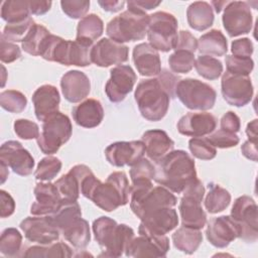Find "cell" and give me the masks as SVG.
Here are the masks:
<instances>
[{
    "mask_svg": "<svg viewBox=\"0 0 258 258\" xmlns=\"http://www.w3.org/2000/svg\"><path fill=\"white\" fill-rule=\"evenodd\" d=\"M177 20L168 12L157 11L149 15L147 37L156 50L167 52L174 48L177 40Z\"/></svg>",
    "mask_w": 258,
    "mask_h": 258,
    "instance_id": "11",
    "label": "cell"
},
{
    "mask_svg": "<svg viewBox=\"0 0 258 258\" xmlns=\"http://www.w3.org/2000/svg\"><path fill=\"white\" fill-rule=\"evenodd\" d=\"M175 97L188 109L207 111L214 107L217 93L212 86L192 78L180 79L175 88Z\"/></svg>",
    "mask_w": 258,
    "mask_h": 258,
    "instance_id": "9",
    "label": "cell"
},
{
    "mask_svg": "<svg viewBox=\"0 0 258 258\" xmlns=\"http://www.w3.org/2000/svg\"><path fill=\"white\" fill-rule=\"evenodd\" d=\"M23 257H64L70 258L73 256V250L72 248L63 243H50L46 245H34L31 247H28L25 252L21 254Z\"/></svg>",
    "mask_w": 258,
    "mask_h": 258,
    "instance_id": "36",
    "label": "cell"
},
{
    "mask_svg": "<svg viewBox=\"0 0 258 258\" xmlns=\"http://www.w3.org/2000/svg\"><path fill=\"white\" fill-rule=\"evenodd\" d=\"M172 242L177 250L190 255L202 244L203 234L199 229L181 226L172 234Z\"/></svg>",
    "mask_w": 258,
    "mask_h": 258,
    "instance_id": "34",
    "label": "cell"
},
{
    "mask_svg": "<svg viewBox=\"0 0 258 258\" xmlns=\"http://www.w3.org/2000/svg\"><path fill=\"white\" fill-rule=\"evenodd\" d=\"M160 3L161 1H154V0H135V1H128L127 5H131L145 11V10H151L153 8H156Z\"/></svg>",
    "mask_w": 258,
    "mask_h": 258,
    "instance_id": "60",
    "label": "cell"
},
{
    "mask_svg": "<svg viewBox=\"0 0 258 258\" xmlns=\"http://www.w3.org/2000/svg\"><path fill=\"white\" fill-rule=\"evenodd\" d=\"M92 47L93 41L83 38L67 40L50 33L44 41L40 56L64 66L87 67L92 62Z\"/></svg>",
    "mask_w": 258,
    "mask_h": 258,
    "instance_id": "3",
    "label": "cell"
},
{
    "mask_svg": "<svg viewBox=\"0 0 258 258\" xmlns=\"http://www.w3.org/2000/svg\"><path fill=\"white\" fill-rule=\"evenodd\" d=\"M22 245V235L15 228H7L1 233L0 252L4 256H18Z\"/></svg>",
    "mask_w": 258,
    "mask_h": 258,
    "instance_id": "41",
    "label": "cell"
},
{
    "mask_svg": "<svg viewBox=\"0 0 258 258\" xmlns=\"http://www.w3.org/2000/svg\"><path fill=\"white\" fill-rule=\"evenodd\" d=\"M225 62L227 72L231 74L249 76L254 69V61L251 57H240L229 54L226 55Z\"/></svg>",
    "mask_w": 258,
    "mask_h": 258,
    "instance_id": "48",
    "label": "cell"
},
{
    "mask_svg": "<svg viewBox=\"0 0 258 258\" xmlns=\"http://www.w3.org/2000/svg\"><path fill=\"white\" fill-rule=\"evenodd\" d=\"M51 1H28V6L30 13L33 15H43L49 11L51 7Z\"/></svg>",
    "mask_w": 258,
    "mask_h": 258,
    "instance_id": "57",
    "label": "cell"
},
{
    "mask_svg": "<svg viewBox=\"0 0 258 258\" xmlns=\"http://www.w3.org/2000/svg\"><path fill=\"white\" fill-rule=\"evenodd\" d=\"M50 34L49 30L41 24L34 23L21 42L22 49L31 55H40L43 43Z\"/></svg>",
    "mask_w": 258,
    "mask_h": 258,
    "instance_id": "38",
    "label": "cell"
},
{
    "mask_svg": "<svg viewBox=\"0 0 258 258\" xmlns=\"http://www.w3.org/2000/svg\"><path fill=\"white\" fill-rule=\"evenodd\" d=\"M0 162L10 167L18 175L26 176L32 173L34 159L22 144L15 140L4 142L0 147Z\"/></svg>",
    "mask_w": 258,
    "mask_h": 258,
    "instance_id": "17",
    "label": "cell"
},
{
    "mask_svg": "<svg viewBox=\"0 0 258 258\" xmlns=\"http://www.w3.org/2000/svg\"><path fill=\"white\" fill-rule=\"evenodd\" d=\"M179 81V77L167 70H162L156 78L140 81L134 98L142 117L153 122L161 120L168 111L170 100L175 97Z\"/></svg>",
    "mask_w": 258,
    "mask_h": 258,
    "instance_id": "1",
    "label": "cell"
},
{
    "mask_svg": "<svg viewBox=\"0 0 258 258\" xmlns=\"http://www.w3.org/2000/svg\"><path fill=\"white\" fill-rule=\"evenodd\" d=\"M180 134L191 137H203L211 134L217 126L216 117L208 112H188L177 122Z\"/></svg>",
    "mask_w": 258,
    "mask_h": 258,
    "instance_id": "22",
    "label": "cell"
},
{
    "mask_svg": "<svg viewBox=\"0 0 258 258\" xmlns=\"http://www.w3.org/2000/svg\"><path fill=\"white\" fill-rule=\"evenodd\" d=\"M220 125H221V129H224L233 133H238L241 128L240 118L233 111H228L222 116Z\"/></svg>",
    "mask_w": 258,
    "mask_h": 258,
    "instance_id": "55",
    "label": "cell"
},
{
    "mask_svg": "<svg viewBox=\"0 0 258 258\" xmlns=\"http://www.w3.org/2000/svg\"><path fill=\"white\" fill-rule=\"evenodd\" d=\"M125 1H116V0H99L98 4L103 8V10L107 12H118L120 11L124 5Z\"/></svg>",
    "mask_w": 258,
    "mask_h": 258,
    "instance_id": "59",
    "label": "cell"
},
{
    "mask_svg": "<svg viewBox=\"0 0 258 258\" xmlns=\"http://www.w3.org/2000/svg\"><path fill=\"white\" fill-rule=\"evenodd\" d=\"M207 139L213 146L218 148L235 147L240 141L237 133H233L224 129H219L213 134H210Z\"/></svg>",
    "mask_w": 258,
    "mask_h": 258,
    "instance_id": "50",
    "label": "cell"
},
{
    "mask_svg": "<svg viewBox=\"0 0 258 258\" xmlns=\"http://www.w3.org/2000/svg\"><path fill=\"white\" fill-rule=\"evenodd\" d=\"M241 152L246 158L252 161H257V141H253L250 139L245 141L241 146Z\"/></svg>",
    "mask_w": 258,
    "mask_h": 258,
    "instance_id": "58",
    "label": "cell"
},
{
    "mask_svg": "<svg viewBox=\"0 0 258 258\" xmlns=\"http://www.w3.org/2000/svg\"><path fill=\"white\" fill-rule=\"evenodd\" d=\"M130 208L134 215L141 217L152 210L162 207H174L176 197L162 185L153 186L151 181L132 183L130 185Z\"/></svg>",
    "mask_w": 258,
    "mask_h": 258,
    "instance_id": "7",
    "label": "cell"
},
{
    "mask_svg": "<svg viewBox=\"0 0 258 258\" xmlns=\"http://www.w3.org/2000/svg\"><path fill=\"white\" fill-rule=\"evenodd\" d=\"M104 31L103 20L97 14H89L83 17L77 26V37L90 41L98 39Z\"/></svg>",
    "mask_w": 258,
    "mask_h": 258,
    "instance_id": "39",
    "label": "cell"
},
{
    "mask_svg": "<svg viewBox=\"0 0 258 258\" xmlns=\"http://www.w3.org/2000/svg\"><path fill=\"white\" fill-rule=\"evenodd\" d=\"M246 134L250 140L257 141V119H254L247 124Z\"/></svg>",
    "mask_w": 258,
    "mask_h": 258,
    "instance_id": "61",
    "label": "cell"
},
{
    "mask_svg": "<svg viewBox=\"0 0 258 258\" xmlns=\"http://www.w3.org/2000/svg\"><path fill=\"white\" fill-rule=\"evenodd\" d=\"M145 146V153L149 159L157 162L173 150L174 142L167 133L160 129L145 131L141 137Z\"/></svg>",
    "mask_w": 258,
    "mask_h": 258,
    "instance_id": "29",
    "label": "cell"
},
{
    "mask_svg": "<svg viewBox=\"0 0 258 258\" xmlns=\"http://www.w3.org/2000/svg\"><path fill=\"white\" fill-rule=\"evenodd\" d=\"M221 92L224 100L229 105L243 107L252 100L254 89L249 76L226 72L222 76Z\"/></svg>",
    "mask_w": 258,
    "mask_h": 258,
    "instance_id": "13",
    "label": "cell"
},
{
    "mask_svg": "<svg viewBox=\"0 0 258 258\" xmlns=\"http://www.w3.org/2000/svg\"><path fill=\"white\" fill-rule=\"evenodd\" d=\"M0 201H1V218L10 217L15 211V202L13 198L5 191L4 189L0 190Z\"/></svg>",
    "mask_w": 258,
    "mask_h": 258,
    "instance_id": "56",
    "label": "cell"
},
{
    "mask_svg": "<svg viewBox=\"0 0 258 258\" xmlns=\"http://www.w3.org/2000/svg\"><path fill=\"white\" fill-rule=\"evenodd\" d=\"M194 67L201 77L210 81L217 80L223 73L222 61L210 55H199Z\"/></svg>",
    "mask_w": 258,
    "mask_h": 258,
    "instance_id": "40",
    "label": "cell"
},
{
    "mask_svg": "<svg viewBox=\"0 0 258 258\" xmlns=\"http://www.w3.org/2000/svg\"><path fill=\"white\" fill-rule=\"evenodd\" d=\"M0 105L10 113H21L27 106V99L19 91L6 90L0 94Z\"/></svg>",
    "mask_w": 258,
    "mask_h": 258,
    "instance_id": "43",
    "label": "cell"
},
{
    "mask_svg": "<svg viewBox=\"0 0 258 258\" xmlns=\"http://www.w3.org/2000/svg\"><path fill=\"white\" fill-rule=\"evenodd\" d=\"M186 19L192 29L204 31L214 23L215 16L213 8L208 2L196 1L187 7Z\"/></svg>",
    "mask_w": 258,
    "mask_h": 258,
    "instance_id": "31",
    "label": "cell"
},
{
    "mask_svg": "<svg viewBox=\"0 0 258 258\" xmlns=\"http://www.w3.org/2000/svg\"><path fill=\"white\" fill-rule=\"evenodd\" d=\"M34 20L29 17L28 19L17 22V23H7L3 29L1 37L9 42H22L26 34L28 33L31 26L34 24Z\"/></svg>",
    "mask_w": 258,
    "mask_h": 258,
    "instance_id": "45",
    "label": "cell"
},
{
    "mask_svg": "<svg viewBox=\"0 0 258 258\" xmlns=\"http://www.w3.org/2000/svg\"><path fill=\"white\" fill-rule=\"evenodd\" d=\"M205 199V208L210 214H217L226 210L231 203L230 192L220 184L211 182Z\"/></svg>",
    "mask_w": 258,
    "mask_h": 258,
    "instance_id": "35",
    "label": "cell"
},
{
    "mask_svg": "<svg viewBox=\"0 0 258 258\" xmlns=\"http://www.w3.org/2000/svg\"><path fill=\"white\" fill-rule=\"evenodd\" d=\"M62 11L73 19H82L90 9V1L87 0H62L60 1Z\"/></svg>",
    "mask_w": 258,
    "mask_h": 258,
    "instance_id": "49",
    "label": "cell"
},
{
    "mask_svg": "<svg viewBox=\"0 0 258 258\" xmlns=\"http://www.w3.org/2000/svg\"><path fill=\"white\" fill-rule=\"evenodd\" d=\"M198 49L204 55L222 56L228 51L227 38L221 30L212 29L199 38Z\"/></svg>",
    "mask_w": 258,
    "mask_h": 258,
    "instance_id": "32",
    "label": "cell"
},
{
    "mask_svg": "<svg viewBox=\"0 0 258 258\" xmlns=\"http://www.w3.org/2000/svg\"><path fill=\"white\" fill-rule=\"evenodd\" d=\"M60 234L77 249L86 248L91 240L89 223L82 217L75 219L61 229Z\"/></svg>",
    "mask_w": 258,
    "mask_h": 258,
    "instance_id": "33",
    "label": "cell"
},
{
    "mask_svg": "<svg viewBox=\"0 0 258 258\" xmlns=\"http://www.w3.org/2000/svg\"><path fill=\"white\" fill-rule=\"evenodd\" d=\"M19 226L28 241L41 245L50 244L58 240L60 234L49 215L27 217Z\"/></svg>",
    "mask_w": 258,
    "mask_h": 258,
    "instance_id": "16",
    "label": "cell"
},
{
    "mask_svg": "<svg viewBox=\"0 0 258 258\" xmlns=\"http://www.w3.org/2000/svg\"><path fill=\"white\" fill-rule=\"evenodd\" d=\"M95 240L102 248L100 257H120L134 238V231L125 224L102 216L92 225Z\"/></svg>",
    "mask_w": 258,
    "mask_h": 258,
    "instance_id": "4",
    "label": "cell"
},
{
    "mask_svg": "<svg viewBox=\"0 0 258 258\" xmlns=\"http://www.w3.org/2000/svg\"><path fill=\"white\" fill-rule=\"evenodd\" d=\"M140 220L138 231L154 235H165L178 225V216L173 207H162L149 211Z\"/></svg>",
    "mask_w": 258,
    "mask_h": 258,
    "instance_id": "19",
    "label": "cell"
},
{
    "mask_svg": "<svg viewBox=\"0 0 258 258\" xmlns=\"http://www.w3.org/2000/svg\"><path fill=\"white\" fill-rule=\"evenodd\" d=\"M27 0H7L2 2L1 17L7 23H17L30 17Z\"/></svg>",
    "mask_w": 258,
    "mask_h": 258,
    "instance_id": "37",
    "label": "cell"
},
{
    "mask_svg": "<svg viewBox=\"0 0 258 258\" xmlns=\"http://www.w3.org/2000/svg\"><path fill=\"white\" fill-rule=\"evenodd\" d=\"M75 122L84 128H94L101 124L104 118V109L100 101L87 99L73 108Z\"/></svg>",
    "mask_w": 258,
    "mask_h": 258,
    "instance_id": "30",
    "label": "cell"
},
{
    "mask_svg": "<svg viewBox=\"0 0 258 258\" xmlns=\"http://www.w3.org/2000/svg\"><path fill=\"white\" fill-rule=\"evenodd\" d=\"M144 153L145 146L142 141H118L105 149L107 161L116 167L132 166L143 158Z\"/></svg>",
    "mask_w": 258,
    "mask_h": 258,
    "instance_id": "21",
    "label": "cell"
},
{
    "mask_svg": "<svg viewBox=\"0 0 258 258\" xmlns=\"http://www.w3.org/2000/svg\"><path fill=\"white\" fill-rule=\"evenodd\" d=\"M230 217L238 227V238L249 243L257 241V205L251 197L241 196L237 198L232 207Z\"/></svg>",
    "mask_w": 258,
    "mask_h": 258,
    "instance_id": "12",
    "label": "cell"
},
{
    "mask_svg": "<svg viewBox=\"0 0 258 258\" xmlns=\"http://www.w3.org/2000/svg\"><path fill=\"white\" fill-rule=\"evenodd\" d=\"M61 169V161L54 156L42 158L34 171V177L40 181H49L53 179Z\"/></svg>",
    "mask_w": 258,
    "mask_h": 258,
    "instance_id": "42",
    "label": "cell"
},
{
    "mask_svg": "<svg viewBox=\"0 0 258 258\" xmlns=\"http://www.w3.org/2000/svg\"><path fill=\"white\" fill-rule=\"evenodd\" d=\"M128 55L129 48L127 45L110 38H102L92 47L91 61L98 67L107 68L127 61Z\"/></svg>",
    "mask_w": 258,
    "mask_h": 258,
    "instance_id": "20",
    "label": "cell"
},
{
    "mask_svg": "<svg viewBox=\"0 0 258 258\" xmlns=\"http://www.w3.org/2000/svg\"><path fill=\"white\" fill-rule=\"evenodd\" d=\"M253 43L250 38L243 37L236 40H233L231 43L232 55L240 57H251L253 53Z\"/></svg>",
    "mask_w": 258,
    "mask_h": 258,
    "instance_id": "54",
    "label": "cell"
},
{
    "mask_svg": "<svg viewBox=\"0 0 258 258\" xmlns=\"http://www.w3.org/2000/svg\"><path fill=\"white\" fill-rule=\"evenodd\" d=\"M205 196V186L197 178L182 190V197L178 206L181 224L185 227L203 229L207 223V215L202 208Z\"/></svg>",
    "mask_w": 258,
    "mask_h": 258,
    "instance_id": "10",
    "label": "cell"
},
{
    "mask_svg": "<svg viewBox=\"0 0 258 258\" xmlns=\"http://www.w3.org/2000/svg\"><path fill=\"white\" fill-rule=\"evenodd\" d=\"M35 202L31 205L30 213L33 216L51 215L58 207L61 199L54 183L49 181L38 182L34 189Z\"/></svg>",
    "mask_w": 258,
    "mask_h": 258,
    "instance_id": "25",
    "label": "cell"
},
{
    "mask_svg": "<svg viewBox=\"0 0 258 258\" xmlns=\"http://www.w3.org/2000/svg\"><path fill=\"white\" fill-rule=\"evenodd\" d=\"M155 165H153L148 159L141 158L135 164L131 166L130 177L132 183L148 182L154 178Z\"/></svg>",
    "mask_w": 258,
    "mask_h": 258,
    "instance_id": "47",
    "label": "cell"
},
{
    "mask_svg": "<svg viewBox=\"0 0 258 258\" xmlns=\"http://www.w3.org/2000/svg\"><path fill=\"white\" fill-rule=\"evenodd\" d=\"M238 236V227L230 216H220L208 223L206 237L216 248H226Z\"/></svg>",
    "mask_w": 258,
    "mask_h": 258,
    "instance_id": "23",
    "label": "cell"
},
{
    "mask_svg": "<svg viewBox=\"0 0 258 258\" xmlns=\"http://www.w3.org/2000/svg\"><path fill=\"white\" fill-rule=\"evenodd\" d=\"M90 170L91 168L85 164H77L68 173L54 181L61 201H78L81 195L83 178Z\"/></svg>",
    "mask_w": 258,
    "mask_h": 258,
    "instance_id": "28",
    "label": "cell"
},
{
    "mask_svg": "<svg viewBox=\"0 0 258 258\" xmlns=\"http://www.w3.org/2000/svg\"><path fill=\"white\" fill-rule=\"evenodd\" d=\"M137 76L130 66L118 64L110 71V79L106 83L105 92L113 103L122 102L133 90Z\"/></svg>",
    "mask_w": 258,
    "mask_h": 258,
    "instance_id": "18",
    "label": "cell"
},
{
    "mask_svg": "<svg viewBox=\"0 0 258 258\" xmlns=\"http://www.w3.org/2000/svg\"><path fill=\"white\" fill-rule=\"evenodd\" d=\"M194 158L184 150H172L156 162L154 180L175 194L197 179Z\"/></svg>",
    "mask_w": 258,
    "mask_h": 258,
    "instance_id": "2",
    "label": "cell"
},
{
    "mask_svg": "<svg viewBox=\"0 0 258 258\" xmlns=\"http://www.w3.org/2000/svg\"><path fill=\"white\" fill-rule=\"evenodd\" d=\"M14 132L16 135L24 140L37 138L39 135V127L36 123L27 119H17L14 122Z\"/></svg>",
    "mask_w": 258,
    "mask_h": 258,
    "instance_id": "51",
    "label": "cell"
},
{
    "mask_svg": "<svg viewBox=\"0 0 258 258\" xmlns=\"http://www.w3.org/2000/svg\"><path fill=\"white\" fill-rule=\"evenodd\" d=\"M89 200L106 212H112L128 204L130 200V185L124 171L111 173L105 182L100 179L93 188Z\"/></svg>",
    "mask_w": 258,
    "mask_h": 258,
    "instance_id": "6",
    "label": "cell"
},
{
    "mask_svg": "<svg viewBox=\"0 0 258 258\" xmlns=\"http://www.w3.org/2000/svg\"><path fill=\"white\" fill-rule=\"evenodd\" d=\"M132 58L137 72L143 77H154L161 72L159 53L149 43L142 42L135 45Z\"/></svg>",
    "mask_w": 258,
    "mask_h": 258,
    "instance_id": "27",
    "label": "cell"
},
{
    "mask_svg": "<svg viewBox=\"0 0 258 258\" xmlns=\"http://www.w3.org/2000/svg\"><path fill=\"white\" fill-rule=\"evenodd\" d=\"M222 21L226 32L231 37L249 33L253 24L250 3L245 1H229L224 8Z\"/></svg>",
    "mask_w": 258,
    "mask_h": 258,
    "instance_id": "14",
    "label": "cell"
},
{
    "mask_svg": "<svg viewBox=\"0 0 258 258\" xmlns=\"http://www.w3.org/2000/svg\"><path fill=\"white\" fill-rule=\"evenodd\" d=\"M188 148L191 154L202 160H211L216 157L217 149L207 138L194 137L188 141Z\"/></svg>",
    "mask_w": 258,
    "mask_h": 258,
    "instance_id": "46",
    "label": "cell"
},
{
    "mask_svg": "<svg viewBox=\"0 0 258 258\" xmlns=\"http://www.w3.org/2000/svg\"><path fill=\"white\" fill-rule=\"evenodd\" d=\"M195 53L186 50H174L168 57L170 70L175 74H187L195 66Z\"/></svg>",
    "mask_w": 258,
    "mask_h": 258,
    "instance_id": "44",
    "label": "cell"
},
{
    "mask_svg": "<svg viewBox=\"0 0 258 258\" xmlns=\"http://www.w3.org/2000/svg\"><path fill=\"white\" fill-rule=\"evenodd\" d=\"M228 3H229V1H212L210 5H212L214 7V9L217 13H220L226 7V5Z\"/></svg>",
    "mask_w": 258,
    "mask_h": 258,
    "instance_id": "62",
    "label": "cell"
},
{
    "mask_svg": "<svg viewBox=\"0 0 258 258\" xmlns=\"http://www.w3.org/2000/svg\"><path fill=\"white\" fill-rule=\"evenodd\" d=\"M60 88L62 95L68 102L79 103L89 96L91 82L85 73L78 70H72L61 77Z\"/></svg>",
    "mask_w": 258,
    "mask_h": 258,
    "instance_id": "24",
    "label": "cell"
},
{
    "mask_svg": "<svg viewBox=\"0 0 258 258\" xmlns=\"http://www.w3.org/2000/svg\"><path fill=\"white\" fill-rule=\"evenodd\" d=\"M139 236L133 238L125 255L127 257H165L169 250V239L165 235H154L138 231Z\"/></svg>",
    "mask_w": 258,
    "mask_h": 258,
    "instance_id": "15",
    "label": "cell"
},
{
    "mask_svg": "<svg viewBox=\"0 0 258 258\" xmlns=\"http://www.w3.org/2000/svg\"><path fill=\"white\" fill-rule=\"evenodd\" d=\"M149 15L142 9L128 5V9L111 19L106 27L110 39L118 42L141 40L148 30Z\"/></svg>",
    "mask_w": 258,
    "mask_h": 258,
    "instance_id": "5",
    "label": "cell"
},
{
    "mask_svg": "<svg viewBox=\"0 0 258 258\" xmlns=\"http://www.w3.org/2000/svg\"><path fill=\"white\" fill-rule=\"evenodd\" d=\"M34 113L39 121H45L48 117L58 112L60 96L52 85H42L32 95Z\"/></svg>",
    "mask_w": 258,
    "mask_h": 258,
    "instance_id": "26",
    "label": "cell"
},
{
    "mask_svg": "<svg viewBox=\"0 0 258 258\" xmlns=\"http://www.w3.org/2000/svg\"><path fill=\"white\" fill-rule=\"evenodd\" d=\"M174 50H186L195 53L198 49V39L187 30H180L177 33V40Z\"/></svg>",
    "mask_w": 258,
    "mask_h": 258,
    "instance_id": "53",
    "label": "cell"
},
{
    "mask_svg": "<svg viewBox=\"0 0 258 258\" xmlns=\"http://www.w3.org/2000/svg\"><path fill=\"white\" fill-rule=\"evenodd\" d=\"M0 169H1V183H4V181L6 180V178L9 175V170H8V166L5 165L4 163L0 162Z\"/></svg>",
    "mask_w": 258,
    "mask_h": 258,
    "instance_id": "63",
    "label": "cell"
},
{
    "mask_svg": "<svg viewBox=\"0 0 258 258\" xmlns=\"http://www.w3.org/2000/svg\"><path fill=\"white\" fill-rule=\"evenodd\" d=\"M21 56L20 48L13 42H9L1 37L0 41V59L2 62L10 63Z\"/></svg>",
    "mask_w": 258,
    "mask_h": 258,
    "instance_id": "52",
    "label": "cell"
},
{
    "mask_svg": "<svg viewBox=\"0 0 258 258\" xmlns=\"http://www.w3.org/2000/svg\"><path fill=\"white\" fill-rule=\"evenodd\" d=\"M72 132L73 126L70 118L58 111L43 121L36 142L42 153L51 155L70 140Z\"/></svg>",
    "mask_w": 258,
    "mask_h": 258,
    "instance_id": "8",
    "label": "cell"
}]
</instances>
